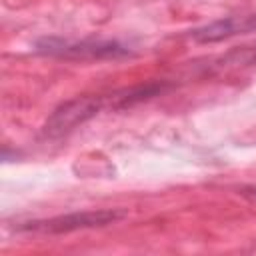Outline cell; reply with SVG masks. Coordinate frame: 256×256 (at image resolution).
Segmentation results:
<instances>
[{
	"label": "cell",
	"instance_id": "6da1fadb",
	"mask_svg": "<svg viewBox=\"0 0 256 256\" xmlns=\"http://www.w3.org/2000/svg\"><path fill=\"white\" fill-rule=\"evenodd\" d=\"M36 50L60 58H124L130 50L116 40H62V38H42L36 42Z\"/></svg>",
	"mask_w": 256,
	"mask_h": 256
},
{
	"label": "cell",
	"instance_id": "7a4b0ae2",
	"mask_svg": "<svg viewBox=\"0 0 256 256\" xmlns=\"http://www.w3.org/2000/svg\"><path fill=\"white\" fill-rule=\"evenodd\" d=\"M126 216L124 210H88V212H72L48 220H36L20 226L18 230H28V232H44V234H62V232H74V230H84V228H96V226H106L122 220Z\"/></svg>",
	"mask_w": 256,
	"mask_h": 256
},
{
	"label": "cell",
	"instance_id": "3957f363",
	"mask_svg": "<svg viewBox=\"0 0 256 256\" xmlns=\"http://www.w3.org/2000/svg\"><path fill=\"white\" fill-rule=\"evenodd\" d=\"M102 106H104V100L96 98V96L76 98V100H70V102L58 106L52 112V116L48 118V122L44 124V136L54 138V136H62V134L70 132L78 124H82L88 118H92L94 114H98V110Z\"/></svg>",
	"mask_w": 256,
	"mask_h": 256
},
{
	"label": "cell",
	"instance_id": "277c9868",
	"mask_svg": "<svg viewBox=\"0 0 256 256\" xmlns=\"http://www.w3.org/2000/svg\"><path fill=\"white\" fill-rule=\"evenodd\" d=\"M254 30H256V14H252V16H230V18L206 24L202 28H196V30H192L190 36L196 42H218V40L230 38L234 34L254 32Z\"/></svg>",
	"mask_w": 256,
	"mask_h": 256
}]
</instances>
